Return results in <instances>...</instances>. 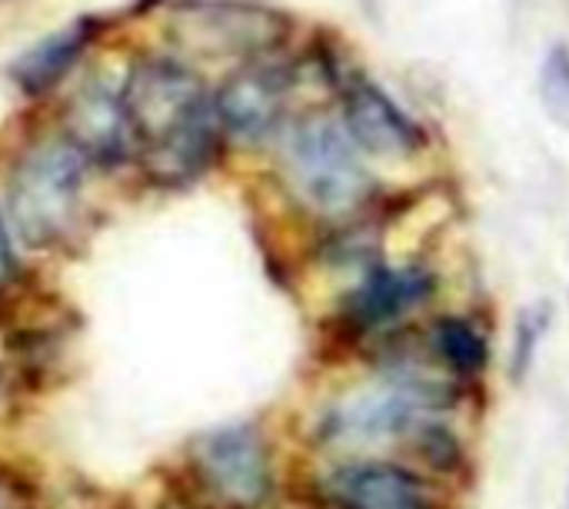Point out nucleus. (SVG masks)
<instances>
[{"label": "nucleus", "instance_id": "f257e3e1", "mask_svg": "<svg viewBox=\"0 0 569 509\" xmlns=\"http://www.w3.org/2000/svg\"><path fill=\"white\" fill-rule=\"evenodd\" d=\"M133 157L153 183L180 187L210 170L220 140L213 93L197 70L173 57H140L120 87Z\"/></svg>", "mask_w": 569, "mask_h": 509}, {"label": "nucleus", "instance_id": "f03ea898", "mask_svg": "<svg viewBox=\"0 0 569 509\" xmlns=\"http://www.w3.org/2000/svg\"><path fill=\"white\" fill-rule=\"evenodd\" d=\"M87 170L90 163L63 137L37 140L17 157L7 180V213L27 247H57L77 227Z\"/></svg>", "mask_w": 569, "mask_h": 509}, {"label": "nucleus", "instance_id": "7ed1b4c3", "mask_svg": "<svg viewBox=\"0 0 569 509\" xmlns=\"http://www.w3.org/2000/svg\"><path fill=\"white\" fill-rule=\"evenodd\" d=\"M283 173L293 193L330 217L357 210L370 193V173L357 157V143L343 123L327 117L300 120L283 140Z\"/></svg>", "mask_w": 569, "mask_h": 509}, {"label": "nucleus", "instance_id": "20e7f679", "mask_svg": "<svg viewBox=\"0 0 569 509\" xmlns=\"http://www.w3.org/2000/svg\"><path fill=\"white\" fill-rule=\"evenodd\" d=\"M183 50L210 57H263L270 53L287 30V20L267 7L250 3H187L173 13L170 23Z\"/></svg>", "mask_w": 569, "mask_h": 509}, {"label": "nucleus", "instance_id": "39448f33", "mask_svg": "<svg viewBox=\"0 0 569 509\" xmlns=\"http://www.w3.org/2000/svg\"><path fill=\"white\" fill-rule=\"evenodd\" d=\"M293 73L287 63L270 60V53L243 60L213 93L220 130L237 140L270 137L287 113Z\"/></svg>", "mask_w": 569, "mask_h": 509}, {"label": "nucleus", "instance_id": "423d86ee", "mask_svg": "<svg viewBox=\"0 0 569 509\" xmlns=\"http://www.w3.org/2000/svg\"><path fill=\"white\" fill-rule=\"evenodd\" d=\"M60 137L90 167H120L133 157V130L123 93L107 80H87L63 107Z\"/></svg>", "mask_w": 569, "mask_h": 509}, {"label": "nucleus", "instance_id": "0eeeda50", "mask_svg": "<svg viewBox=\"0 0 569 509\" xmlns=\"http://www.w3.org/2000/svg\"><path fill=\"white\" fill-rule=\"evenodd\" d=\"M343 130L357 143V150L400 160L423 147L420 123L377 83L353 80L343 93Z\"/></svg>", "mask_w": 569, "mask_h": 509}, {"label": "nucleus", "instance_id": "6e6552de", "mask_svg": "<svg viewBox=\"0 0 569 509\" xmlns=\"http://www.w3.org/2000/svg\"><path fill=\"white\" fill-rule=\"evenodd\" d=\"M200 470L207 483L237 507H257L270 490V467L260 437L247 427H230L203 437Z\"/></svg>", "mask_w": 569, "mask_h": 509}, {"label": "nucleus", "instance_id": "1a4fd4ad", "mask_svg": "<svg viewBox=\"0 0 569 509\" xmlns=\"http://www.w3.org/2000/svg\"><path fill=\"white\" fill-rule=\"evenodd\" d=\"M93 37H97V20L93 17H80V20L47 33L40 43H33L27 53H20L13 60L10 77H13L17 90L27 93V97L50 93L83 60V53L93 43Z\"/></svg>", "mask_w": 569, "mask_h": 509}, {"label": "nucleus", "instance_id": "9d476101", "mask_svg": "<svg viewBox=\"0 0 569 509\" xmlns=\"http://www.w3.org/2000/svg\"><path fill=\"white\" fill-rule=\"evenodd\" d=\"M333 500L340 509H427V487L393 463H357L333 477Z\"/></svg>", "mask_w": 569, "mask_h": 509}, {"label": "nucleus", "instance_id": "9b49d317", "mask_svg": "<svg viewBox=\"0 0 569 509\" xmlns=\"http://www.w3.org/2000/svg\"><path fill=\"white\" fill-rule=\"evenodd\" d=\"M433 293V277L420 267H403V270H373L360 290L350 297V317L360 327H387L420 307Z\"/></svg>", "mask_w": 569, "mask_h": 509}, {"label": "nucleus", "instance_id": "f8f14e48", "mask_svg": "<svg viewBox=\"0 0 569 509\" xmlns=\"http://www.w3.org/2000/svg\"><path fill=\"white\" fill-rule=\"evenodd\" d=\"M423 410V393L413 390H377V393H363L353 403L340 407L333 413L330 430L337 437H350V440H377L383 433H400L407 427L417 423Z\"/></svg>", "mask_w": 569, "mask_h": 509}, {"label": "nucleus", "instance_id": "ddd939ff", "mask_svg": "<svg viewBox=\"0 0 569 509\" xmlns=\"http://www.w3.org/2000/svg\"><path fill=\"white\" fill-rule=\"evenodd\" d=\"M433 347L440 350V360L447 367H453L457 373L470 377V373H480L483 363H487V347H483V337L467 323V320H440L437 330H433Z\"/></svg>", "mask_w": 569, "mask_h": 509}, {"label": "nucleus", "instance_id": "4468645a", "mask_svg": "<svg viewBox=\"0 0 569 509\" xmlns=\"http://www.w3.org/2000/svg\"><path fill=\"white\" fill-rule=\"evenodd\" d=\"M540 97L557 123L569 127V47H553L540 67Z\"/></svg>", "mask_w": 569, "mask_h": 509}, {"label": "nucleus", "instance_id": "2eb2a0df", "mask_svg": "<svg viewBox=\"0 0 569 509\" xmlns=\"http://www.w3.org/2000/svg\"><path fill=\"white\" fill-rule=\"evenodd\" d=\"M547 320H550V310H527L523 320L517 323V340H513V370L517 373H523L530 367L537 343L547 333Z\"/></svg>", "mask_w": 569, "mask_h": 509}, {"label": "nucleus", "instance_id": "dca6fc26", "mask_svg": "<svg viewBox=\"0 0 569 509\" xmlns=\"http://www.w3.org/2000/svg\"><path fill=\"white\" fill-rule=\"evenodd\" d=\"M17 270V257H13V240H10V230L7 223L0 220V283H7Z\"/></svg>", "mask_w": 569, "mask_h": 509}]
</instances>
